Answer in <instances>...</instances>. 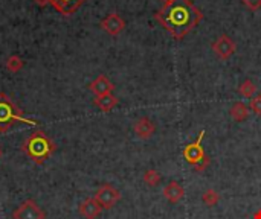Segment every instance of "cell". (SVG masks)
I'll use <instances>...</instances> for the list:
<instances>
[{
	"label": "cell",
	"mask_w": 261,
	"mask_h": 219,
	"mask_svg": "<svg viewBox=\"0 0 261 219\" xmlns=\"http://www.w3.org/2000/svg\"><path fill=\"white\" fill-rule=\"evenodd\" d=\"M185 195L184 187L177 183V181H170L165 187H164V197L171 203V204H177L179 201H182Z\"/></svg>",
	"instance_id": "cell-12"
},
{
	"label": "cell",
	"mask_w": 261,
	"mask_h": 219,
	"mask_svg": "<svg viewBox=\"0 0 261 219\" xmlns=\"http://www.w3.org/2000/svg\"><path fill=\"white\" fill-rule=\"evenodd\" d=\"M251 110H252L255 114L261 116V95H258V96H255V98L251 99Z\"/></svg>",
	"instance_id": "cell-20"
},
{
	"label": "cell",
	"mask_w": 261,
	"mask_h": 219,
	"mask_svg": "<svg viewBox=\"0 0 261 219\" xmlns=\"http://www.w3.org/2000/svg\"><path fill=\"white\" fill-rule=\"evenodd\" d=\"M154 18L173 35V38L182 40L200 23L203 12L191 0H174L167 6H162L154 14Z\"/></svg>",
	"instance_id": "cell-1"
},
{
	"label": "cell",
	"mask_w": 261,
	"mask_h": 219,
	"mask_svg": "<svg viewBox=\"0 0 261 219\" xmlns=\"http://www.w3.org/2000/svg\"><path fill=\"white\" fill-rule=\"evenodd\" d=\"M89 90L95 96H102V95L112 93L115 90V85L112 84V81L106 75H99L89 84Z\"/></svg>",
	"instance_id": "cell-9"
},
{
	"label": "cell",
	"mask_w": 261,
	"mask_h": 219,
	"mask_svg": "<svg viewBox=\"0 0 261 219\" xmlns=\"http://www.w3.org/2000/svg\"><path fill=\"white\" fill-rule=\"evenodd\" d=\"M95 200L101 204V207L102 209H112V207H115V204L121 200V192L115 187V186H112V184H102L98 191H96V194H95Z\"/></svg>",
	"instance_id": "cell-5"
},
{
	"label": "cell",
	"mask_w": 261,
	"mask_h": 219,
	"mask_svg": "<svg viewBox=\"0 0 261 219\" xmlns=\"http://www.w3.org/2000/svg\"><path fill=\"white\" fill-rule=\"evenodd\" d=\"M219 200H220V195H219V192L214 191V189H208V191L202 195V201H203L206 206H210V207L216 206V204L219 203Z\"/></svg>",
	"instance_id": "cell-19"
},
{
	"label": "cell",
	"mask_w": 261,
	"mask_h": 219,
	"mask_svg": "<svg viewBox=\"0 0 261 219\" xmlns=\"http://www.w3.org/2000/svg\"><path fill=\"white\" fill-rule=\"evenodd\" d=\"M14 219H44L46 215L44 212L38 207V204L32 200L24 201L23 204H20L14 213H12Z\"/></svg>",
	"instance_id": "cell-6"
},
{
	"label": "cell",
	"mask_w": 261,
	"mask_h": 219,
	"mask_svg": "<svg viewBox=\"0 0 261 219\" xmlns=\"http://www.w3.org/2000/svg\"><path fill=\"white\" fill-rule=\"evenodd\" d=\"M15 123H24L29 127L38 125V122L26 119L21 114L20 108L15 105V102L6 93H0V133H6Z\"/></svg>",
	"instance_id": "cell-3"
},
{
	"label": "cell",
	"mask_w": 261,
	"mask_h": 219,
	"mask_svg": "<svg viewBox=\"0 0 261 219\" xmlns=\"http://www.w3.org/2000/svg\"><path fill=\"white\" fill-rule=\"evenodd\" d=\"M203 137H205V131H200V134L196 139V142L187 145L185 149H184L185 162L190 163L194 168L196 172H203L208 168V165H210V159H208V155H206V152H205V149L202 146Z\"/></svg>",
	"instance_id": "cell-4"
},
{
	"label": "cell",
	"mask_w": 261,
	"mask_h": 219,
	"mask_svg": "<svg viewBox=\"0 0 261 219\" xmlns=\"http://www.w3.org/2000/svg\"><path fill=\"white\" fill-rule=\"evenodd\" d=\"M93 104L101 110V111H110L113 110L116 105H118V98L113 95V93H107V95H102V96H96L93 99Z\"/></svg>",
	"instance_id": "cell-14"
},
{
	"label": "cell",
	"mask_w": 261,
	"mask_h": 219,
	"mask_svg": "<svg viewBox=\"0 0 261 219\" xmlns=\"http://www.w3.org/2000/svg\"><path fill=\"white\" fill-rule=\"evenodd\" d=\"M211 47H213L214 53H216L220 59H223V61L229 59V58L234 55L236 49H237L234 40H232L231 37H228V35H220V37L213 43Z\"/></svg>",
	"instance_id": "cell-7"
},
{
	"label": "cell",
	"mask_w": 261,
	"mask_h": 219,
	"mask_svg": "<svg viewBox=\"0 0 261 219\" xmlns=\"http://www.w3.org/2000/svg\"><path fill=\"white\" fill-rule=\"evenodd\" d=\"M86 0H50V5L63 15H72Z\"/></svg>",
	"instance_id": "cell-13"
},
{
	"label": "cell",
	"mask_w": 261,
	"mask_h": 219,
	"mask_svg": "<svg viewBox=\"0 0 261 219\" xmlns=\"http://www.w3.org/2000/svg\"><path fill=\"white\" fill-rule=\"evenodd\" d=\"M161 2H162V5H164V6H167V5H170V3H173L174 0H161Z\"/></svg>",
	"instance_id": "cell-24"
},
{
	"label": "cell",
	"mask_w": 261,
	"mask_h": 219,
	"mask_svg": "<svg viewBox=\"0 0 261 219\" xmlns=\"http://www.w3.org/2000/svg\"><path fill=\"white\" fill-rule=\"evenodd\" d=\"M246 8H249L251 11H258L261 8V0H242Z\"/></svg>",
	"instance_id": "cell-21"
},
{
	"label": "cell",
	"mask_w": 261,
	"mask_h": 219,
	"mask_svg": "<svg viewBox=\"0 0 261 219\" xmlns=\"http://www.w3.org/2000/svg\"><path fill=\"white\" fill-rule=\"evenodd\" d=\"M101 204L93 198H87L81 203L80 206V215L84 219H96L99 215H101Z\"/></svg>",
	"instance_id": "cell-10"
},
{
	"label": "cell",
	"mask_w": 261,
	"mask_h": 219,
	"mask_svg": "<svg viewBox=\"0 0 261 219\" xmlns=\"http://www.w3.org/2000/svg\"><path fill=\"white\" fill-rule=\"evenodd\" d=\"M144 183L150 187H156L161 183V174L154 169H148L144 174Z\"/></svg>",
	"instance_id": "cell-18"
},
{
	"label": "cell",
	"mask_w": 261,
	"mask_h": 219,
	"mask_svg": "<svg viewBox=\"0 0 261 219\" xmlns=\"http://www.w3.org/2000/svg\"><path fill=\"white\" fill-rule=\"evenodd\" d=\"M37 5H40V6H46V5H49L50 3V0H34Z\"/></svg>",
	"instance_id": "cell-22"
},
{
	"label": "cell",
	"mask_w": 261,
	"mask_h": 219,
	"mask_svg": "<svg viewBox=\"0 0 261 219\" xmlns=\"http://www.w3.org/2000/svg\"><path fill=\"white\" fill-rule=\"evenodd\" d=\"M231 117L236 122H243L249 117V107L245 105L243 102H236L231 107Z\"/></svg>",
	"instance_id": "cell-15"
},
{
	"label": "cell",
	"mask_w": 261,
	"mask_h": 219,
	"mask_svg": "<svg viewBox=\"0 0 261 219\" xmlns=\"http://www.w3.org/2000/svg\"><path fill=\"white\" fill-rule=\"evenodd\" d=\"M101 27L109 34V35H112V37H116V35H119L122 30H124V27H125V21H124V18L119 15V14H116V12H110L102 21H101Z\"/></svg>",
	"instance_id": "cell-8"
},
{
	"label": "cell",
	"mask_w": 261,
	"mask_h": 219,
	"mask_svg": "<svg viewBox=\"0 0 261 219\" xmlns=\"http://www.w3.org/2000/svg\"><path fill=\"white\" fill-rule=\"evenodd\" d=\"M2 155H3V151H2V148H0V159H2Z\"/></svg>",
	"instance_id": "cell-25"
},
{
	"label": "cell",
	"mask_w": 261,
	"mask_h": 219,
	"mask_svg": "<svg viewBox=\"0 0 261 219\" xmlns=\"http://www.w3.org/2000/svg\"><path fill=\"white\" fill-rule=\"evenodd\" d=\"M133 130H135V134H136L139 139H150V137L154 134L156 127H154V123H153L148 117H141V119H138V120L135 122Z\"/></svg>",
	"instance_id": "cell-11"
},
{
	"label": "cell",
	"mask_w": 261,
	"mask_h": 219,
	"mask_svg": "<svg viewBox=\"0 0 261 219\" xmlns=\"http://www.w3.org/2000/svg\"><path fill=\"white\" fill-rule=\"evenodd\" d=\"M24 66V61L18 56V55H11L8 56L6 59V70L11 72V73H17L23 69Z\"/></svg>",
	"instance_id": "cell-16"
},
{
	"label": "cell",
	"mask_w": 261,
	"mask_h": 219,
	"mask_svg": "<svg viewBox=\"0 0 261 219\" xmlns=\"http://www.w3.org/2000/svg\"><path fill=\"white\" fill-rule=\"evenodd\" d=\"M55 149H57V145L43 131H35L21 145V151L35 165H43L44 162H47L52 157V154L55 152Z\"/></svg>",
	"instance_id": "cell-2"
},
{
	"label": "cell",
	"mask_w": 261,
	"mask_h": 219,
	"mask_svg": "<svg viewBox=\"0 0 261 219\" xmlns=\"http://www.w3.org/2000/svg\"><path fill=\"white\" fill-rule=\"evenodd\" d=\"M254 219H261V209H260V210H257V212H255V215H254Z\"/></svg>",
	"instance_id": "cell-23"
},
{
	"label": "cell",
	"mask_w": 261,
	"mask_h": 219,
	"mask_svg": "<svg viewBox=\"0 0 261 219\" xmlns=\"http://www.w3.org/2000/svg\"><path fill=\"white\" fill-rule=\"evenodd\" d=\"M239 93L245 98H254V95L257 93V85L251 81V79H246L245 82H242V85L239 87Z\"/></svg>",
	"instance_id": "cell-17"
}]
</instances>
